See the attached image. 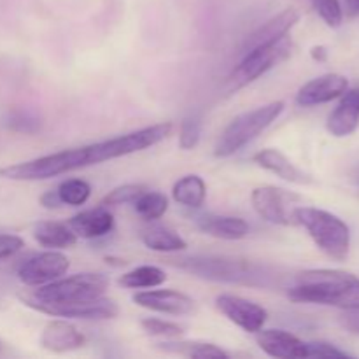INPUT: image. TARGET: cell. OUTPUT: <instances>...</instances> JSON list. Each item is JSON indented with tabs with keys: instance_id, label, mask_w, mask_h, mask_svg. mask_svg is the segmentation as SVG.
<instances>
[{
	"instance_id": "1",
	"label": "cell",
	"mask_w": 359,
	"mask_h": 359,
	"mask_svg": "<svg viewBox=\"0 0 359 359\" xmlns=\"http://www.w3.org/2000/svg\"><path fill=\"white\" fill-rule=\"evenodd\" d=\"M170 132L172 123L151 125L125 133V135L90 144V146L58 151V153L46 154L35 160L9 165V167L0 168V177L9 179V181H44V179L69 174V172L79 170L90 165H100L104 161L146 151L167 139Z\"/></svg>"
},
{
	"instance_id": "2",
	"label": "cell",
	"mask_w": 359,
	"mask_h": 359,
	"mask_svg": "<svg viewBox=\"0 0 359 359\" xmlns=\"http://www.w3.org/2000/svg\"><path fill=\"white\" fill-rule=\"evenodd\" d=\"M287 297L297 304H316L344 311L359 309V277L342 270H307L298 273Z\"/></svg>"
},
{
	"instance_id": "3",
	"label": "cell",
	"mask_w": 359,
	"mask_h": 359,
	"mask_svg": "<svg viewBox=\"0 0 359 359\" xmlns=\"http://www.w3.org/2000/svg\"><path fill=\"white\" fill-rule=\"evenodd\" d=\"M109 287V277L100 272L76 273L72 277H60L53 283L37 286V290L20 293V300L27 307L42 312L48 307L104 297Z\"/></svg>"
},
{
	"instance_id": "4",
	"label": "cell",
	"mask_w": 359,
	"mask_h": 359,
	"mask_svg": "<svg viewBox=\"0 0 359 359\" xmlns=\"http://www.w3.org/2000/svg\"><path fill=\"white\" fill-rule=\"evenodd\" d=\"M294 221L304 226L314 244L335 262H346L351 251V230L339 216L318 207H297Z\"/></svg>"
},
{
	"instance_id": "5",
	"label": "cell",
	"mask_w": 359,
	"mask_h": 359,
	"mask_svg": "<svg viewBox=\"0 0 359 359\" xmlns=\"http://www.w3.org/2000/svg\"><path fill=\"white\" fill-rule=\"evenodd\" d=\"M284 107H286V104H284L283 100H276L237 116V118L223 130V133H221L219 139H217L216 147H214V156H233V154L238 153L242 147H245L249 142H252L259 133L265 132V130L283 114Z\"/></svg>"
},
{
	"instance_id": "6",
	"label": "cell",
	"mask_w": 359,
	"mask_h": 359,
	"mask_svg": "<svg viewBox=\"0 0 359 359\" xmlns=\"http://www.w3.org/2000/svg\"><path fill=\"white\" fill-rule=\"evenodd\" d=\"M174 265L196 277L221 283L237 284H265L269 276L262 266L244 259L219 258V256H193V258L174 259Z\"/></svg>"
},
{
	"instance_id": "7",
	"label": "cell",
	"mask_w": 359,
	"mask_h": 359,
	"mask_svg": "<svg viewBox=\"0 0 359 359\" xmlns=\"http://www.w3.org/2000/svg\"><path fill=\"white\" fill-rule=\"evenodd\" d=\"M291 53H293V41L287 35L279 39V41L259 46V48L244 53L242 62L238 63L237 69L228 77L226 91L228 93H235V91L242 90L248 84L255 83L263 74H266L273 67L283 63L286 58H290Z\"/></svg>"
},
{
	"instance_id": "8",
	"label": "cell",
	"mask_w": 359,
	"mask_h": 359,
	"mask_svg": "<svg viewBox=\"0 0 359 359\" xmlns=\"http://www.w3.org/2000/svg\"><path fill=\"white\" fill-rule=\"evenodd\" d=\"M251 202L259 217L279 226H293L298 196L277 186H258L252 189Z\"/></svg>"
},
{
	"instance_id": "9",
	"label": "cell",
	"mask_w": 359,
	"mask_h": 359,
	"mask_svg": "<svg viewBox=\"0 0 359 359\" xmlns=\"http://www.w3.org/2000/svg\"><path fill=\"white\" fill-rule=\"evenodd\" d=\"M69 266V258L63 252L51 249V251L39 252V255L32 256L27 262L21 263L20 269H18V279L25 286L37 287L63 277Z\"/></svg>"
},
{
	"instance_id": "10",
	"label": "cell",
	"mask_w": 359,
	"mask_h": 359,
	"mask_svg": "<svg viewBox=\"0 0 359 359\" xmlns=\"http://www.w3.org/2000/svg\"><path fill=\"white\" fill-rule=\"evenodd\" d=\"M216 307L224 318L248 333H256L265 326L269 312L262 305L235 294H219Z\"/></svg>"
},
{
	"instance_id": "11",
	"label": "cell",
	"mask_w": 359,
	"mask_h": 359,
	"mask_svg": "<svg viewBox=\"0 0 359 359\" xmlns=\"http://www.w3.org/2000/svg\"><path fill=\"white\" fill-rule=\"evenodd\" d=\"M42 314L53 316V318L67 319H86V321H105L114 319L119 314V307L114 300L105 297L91 298V300L74 302V304L55 305L42 311Z\"/></svg>"
},
{
	"instance_id": "12",
	"label": "cell",
	"mask_w": 359,
	"mask_h": 359,
	"mask_svg": "<svg viewBox=\"0 0 359 359\" xmlns=\"http://www.w3.org/2000/svg\"><path fill=\"white\" fill-rule=\"evenodd\" d=\"M133 302L139 307L158 312V314L186 316L195 311V300L189 298L188 294L174 290L140 291V293L133 294Z\"/></svg>"
},
{
	"instance_id": "13",
	"label": "cell",
	"mask_w": 359,
	"mask_h": 359,
	"mask_svg": "<svg viewBox=\"0 0 359 359\" xmlns=\"http://www.w3.org/2000/svg\"><path fill=\"white\" fill-rule=\"evenodd\" d=\"M349 88V81L340 74H323L316 79L309 81L298 90L297 104L302 107H314V105L328 104L340 98L344 91Z\"/></svg>"
},
{
	"instance_id": "14",
	"label": "cell",
	"mask_w": 359,
	"mask_h": 359,
	"mask_svg": "<svg viewBox=\"0 0 359 359\" xmlns=\"http://www.w3.org/2000/svg\"><path fill=\"white\" fill-rule=\"evenodd\" d=\"M256 344L265 354L279 359L309 358L307 342L284 330H259L256 332Z\"/></svg>"
},
{
	"instance_id": "15",
	"label": "cell",
	"mask_w": 359,
	"mask_h": 359,
	"mask_svg": "<svg viewBox=\"0 0 359 359\" xmlns=\"http://www.w3.org/2000/svg\"><path fill=\"white\" fill-rule=\"evenodd\" d=\"M298 21H300V11L294 9V7H287V9H284L283 13H279L277 16L270 18L266 23H263L262 27L256 28V30L249 35L248 41H245L244 44V53L286 37V35L297 27Z\"/></svg>"
},
{
	"instance_id": "16",
	"label": "cell",
	"mask_w": 359,
	"mask_h": 359,
	"mask_svg": "<svg viewBox=\"0 0 359 359\" xmlns=\"http://www.w3.org/2000/svg\"><path fill=\"white\" fill-rule=\"evenodd\" d=\"M359 126V88H347L340 97L339 105L332 111L326 121V130L333 137H347Z\"/></svg>"
},
{
	"instance_id": "17",
	"label": "cell",
	"mask_w": 359,
	"mask_h": 359,
	"mask_svg": "<svg viewBox=\"0 0 359 359\" xmlns=\"http://www.w3.org/2000/svg\"><path fill=\"white\" fill-rule=\"evenodd\" d=\"M84 342H86V339H84L83 333L76 326L70 325L69 321H63V319L48 323L41 335V346L49 353L56 354L81 349Z\"/></svg>"
},
{
	"instance_id": "18",
	"label": "cell",
	"mask_w": 359,
	"mask_h": 359,
	"mask_svg": "<svg viewBox=\"0 0 359 359\" xmlns=\"http://www.w3.org/2000/svg\"><path fill=\"white\" fill-rule=\"evenodd\" d=\"M69 228L81 238H100L114 228V216L104 205L88 209L70 217Z\"/></svg>"
},
{
	"instance_id": "19",
	"label": "cell",
	"mask_w": 359,
	"mask_h": 359,
	"mask_svg": "<svg viewBox=\"0 0 359 359\" xmlns=\"http://www.w3.org/2000/svg\"><path fill=\"white\" fill-rule=\"evenodd\" d=\"M196 226L205 235L221 241H241L248 237L249 224L245 219L235 216H217V214H205L196 217Z\"/></svg>"
},
{
	"instance_id": "20",
	"label": "cell",
	"mask_w": 359,
	"mask_h": 359,
	"mask_svg": "<svg viewBox=\"0 0 359 359\" xmlns=\"http://www.w3.org/2000/svg\"><path fill=\"white\" fill-rule=\"evenodd\" d=\"M252 161H255L258 167L265 168V170L272 172L277 177L284 179L287 182H293V184H309L312 181L305 172H302L293 161L287 160L280 151L277 149H263L259 153H256L252 156Z\"/></svg>"
},
{
	"instance_id": "21",
	"label": "cell",
	"mask_w": 359,
	"mask_h": 359,
	"mask_svg": "<svg viewBox=\"0 0 359 359\" xmlns=\"http://www.w3.org/2000/svg\"><path fill=\"white\" fill-rule=\"evenodd\" d=\"M156 347L167 354H175V356L184 358H196V359H226L230 354L217 347L216 344L198 342V340H179L175 339L158 342Z\"/></svg>"
},
{
	"instance_id": "22",
	"label": "cell",
	"mask_w": 359,
	"mask_h": 359,
	"mask_svg": "<svg viewBox=\"0 0 359 359\" xmlns=\"http://www.w3.org/2000/svg\"><path fill=\"white\" fill-rule=\"evenodd\" d=\"M140 241L147 249L156 252H179L188 248L184 238L163 224H149L140 231Z\"/></svg>"
},
{
	"instance_id": "23",
	"label": "cell",
	"mask_w": 359,
	"mask_h": 359,
	"mask_svg": "<svg viewBox=\"0 0 359 359\" xmlns=\"http://www.w3.org/2000/svg\"><path fill=\"white\" fill-rule=\"evenodd\" d=\"M34 238L48 249H69L77 242V235L70 230L69 224L58 221H41L35 224Z\"/></svg>"
},
{
	"instance_id": "24",
	"label": "cell",
	"mask_w": 359,
	"mask_h": 359,
	"mask_svg": "<svg viewBox=\"0 0 359 359\" xmlns=\"http://www.w3.org/2000/svg\"><path fill=\"white\" fill-rule=\"evenodd\" d=\"M172 196L177 203L188 207V209H200L205 202L207 186L200 175H184L179 179L172 188Z\"/></svg>"
},
{
	"instance_id": "25",
	"label": "cell",
	"mask_w": 359,
	"mask_h": 359,
	"mask_svg": "<svg viewBox=\"0 0 359 359\" xmlns=\"http://www.w3.org/2000/svg\"><path fill=\"white\" fill-rule=\"evenodd\" d=\"M167 280V273L154 265H142L130 272L123 273L118 279L119 286L128 287V290H147V287H156Z\"/></svg>"
},
{
	"instance_id": "26",
	"label": "cell",
	"mask_w": 359,
	"mask_h": 359,
	"mask_svg": "<svg viewBox=\"0 0 359 359\" xmlns=\"http://www.w3.org/2000/svg\"><path fill=\"white\" fill-rule=\"evenodd\" d=\"M133 209L142 219L156 221L167 212L168 198L160 191H142L133 202Z\"/></svg>"
},
{
	"instance_id": "27",
	"label": "cell",
	"mask_w": 359,
	"mask_h": 359,
	"mask_svg": "<svg viewBox=\"0 0 359 359\" xmlns=\"http://www.w3.org/2000/svg\"><path fill=\"white\" fill-rule=\"evenodd\" d=\"M56 189H58L63 205H84L91 195V186L83 179H67Z\"/></svg>"
},
{
	"instance_id": "28",
	"label": "cell",
	"mask_w": 359,
	"mask_h": 359,
	"mask_svg": "<svg viewBox=\"0 0 359 359\" xmlns=\"http://www.w3.org/2000/svg\"><path fill=\"white\" fill-rule=\"evenodd\" d=\"M202 137V118L198 114H191L182 119L179 130V147L182 151H191L198 146Z\"/></svg>"
},
{
	"instance_id": "29",
	"label": "cell",
	"mask_w": 359,
	"mask_h": 359,
	"mask_svg": "<svg viewBox=\"0 0 359 359\" xmlns=\"http://www.w3.org/2000/svg\"><path fill=\"white\" fill-rule=\"evenodd\" d=\"M140 326H142L144 332L151 337H158V339L172 340L179 339V337L184 335V328L172 321H163V319L156 318H146L140 321Z\"/></svg>"
},
{
	"instance_id": "30",
	"label": "cell",
	"mask_w": 359,
	"mask_h": 359,
	"mask_svg": "<svg viewBox=\"0 0 359 359\" xmlns=\"http://www.w3.org/2000/svg\"><path fill=\"white\" fill-rule=\"evenodd\" d=\"M142 191H146L142 184H123L118 188L112 189L107 196L104 198V207H116V205H125V203H133Z\"/></svg>"
},
{
	"instance_id": "31",
	"label": "cell",
	"mask_w": 359,
	"mask_h": 359,
	"mask_svg": "<svg viewBox=\"0 0 359 359\" xmlns=\"http://www.w3.org/2000/svg\"><path fill=\"white\" fill-rule=\"evenodd\" d=\"M316 11L321 16V20L325 21L328 27L337 28L342 25L344 20V11L340 6L339 0H312Z\"/></svg>"
},
{
	"instance_id": "32",
	"label": "cell",
	"mask_w": 359,
	"mask_h": 359,
	"mask_svg": "<svg viewBox=\"0 0 359 359\" xmlns=\"http://www.w3.org/2000/svg\"><path fill=\"white\" fill-rule=\"evenodd\" d=\"M7 125H9L11 130L21 133H34L35 130L39 128V119L34 118L32 114L23 111L13 112V114L7 118Z\"/></svg>"
},
{
	"instance_id": "33",
	"label": "cell",
	"mask_w": 359,
	"mask_h": 359,
	"mask_svg": "<svg viewBox=\"0 0 359 359\" xmlns=\"http://www.w3.org/2000/svg\"><path fill=\"white\" fill-rule=\"evenodd\" d=\"M309 358H351L346 351L328 342H307Z\"/></svg>"
},
{
	"instance_id": "34",
	"label": "cell",
	"mask_w": 359,
	"mask_h": 359,
	"mask_svg": "<svg viewBox=\"0 0 359 359\" xmlns=\"http://www.w3.org/2000/svg\"><path fill=\"white\" fill-rule=\"evenodd\" d=\"M23 245H25L23 238L18 237V235L0 233V259H6V258H11V256H14L18 251H21Z\"/></svg>"
},
{
	"instance_id": "35",
	"label": "cell",
	"mask_w": 359,
	"mask_h": 359,
	"mask_svg": "<svg viewBox=\"0 0 359 359\" xmlns=\"http://www.w3.org/2000/svg\"><path fill=\"white\" fill-rule=\"evenodd\" d=\"M340 325L347 330V332L359 335V309L356 311H346L340 316Z\"/></svg>"
},
{
	"instance_id": "36",
	"label": "cell",
	"mask_w": 359,
	"mask_h": 359,
	"mask_svg": "<svg viewBox=\"0 0 359 359\" xmlns=\"http://www.w3.org/2000/svg\"><path fill=\"white\" fill-rule=\"evenodd\" d=\"M39 202H41V205L44 207V209H58V207L63 205L62 198H60L58 195V189H55V191H53V189L51 191H46Z\"/></svg>"
},
{
	"instance_id": "37",
	"label": "cell",
	"mask_w": 359,
	"mask_h": 359,
	"mask_svg": "<svg viewBox=\"0 0 359 359\" xmlns=\"http://www.w3.org/2000/svg\"><path fill=\"white\" fill-rule=\"evenodd\" d=\"M346 13L349 18L359 16V0H346Z\"/></svg>"
},
{
	"instance_id": "38",
	"label": "cell",
	"mask_w": 359,
	"mask_h": 359,
	"mask_svg": "<svg viewBox=\"0 0 359 359\" xmlns=\"http://www.w3.org/2000/svg\"><path fill=\"white\" fill-rule=\"evenodd\" d=\"M311 55L312 58L318 60V62H325V60L328 58V51H326L325 46H316V48H312Z\"/></svg>"
},
{
	"instance_id": "39",
	"label": "cell",
	"mask_w": 359,
	"mask_h": 359,
	"mask_svg": "<svg viewBox=\"0 0 359 359\" xmlns=\"http://www.w3.org/2000/svg\"><path fill=\"white\" fill-rule=\"evenodd\" d=\"M2 349H4V347H2V342H0V354H2Z\"/></svg>"
}]
</instances>
